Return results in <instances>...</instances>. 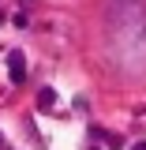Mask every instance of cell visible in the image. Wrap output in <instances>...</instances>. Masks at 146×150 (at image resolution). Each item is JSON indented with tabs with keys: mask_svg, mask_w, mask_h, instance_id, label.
<instances>
[{
	"mask_svg": "<svg viewBox=\"0 0 146 150\" xmlns=\"http://www.w3.org/2000/svg\"><path fill=\"white\" fill-rule=\"evenodd\" d=\"M53 105H56V90H49V86L37 90V109H41V112H53Z\"/></svg>",
	"mask_w": 146,
	"mask_h": 150,
	"instance_id": "3",
	"label": "cell"
},
{
	"mask_svg": "<svg viewBox=\"0 0 146 150\" xmlns=\"http://www.w3.org/2000/svg\"><path fill=\"white\" fill-rule=\"evenodd\" d=\"M90 135H94V139H101V143L112 146V150H124V146H128V139H124V135H112V131H101V128H90Z\"/></svg>",
	"mask_w": 146,
	"mask_h": 150,
	"instance_id": "2",
	"label": "cell"
},
{
	"mask_svg": "<svg viewBox=\"0 0 146 150\" xmlns=\"http://www.w3.org/2000/svg\"><path fill=\"white\" fill-rule=\"evenodd\" d=\"M8 79L11 83H26V60H23V53H8Z\"/></svg>",
	"mask_w": 146,
	"mask_h": 150,
	"instance_id": "1",
	"label": "cell"
},
{
	"mask_svg": "<svg viewBox=\"0 0 146 150\" xmlns=\"http://www.w3.org/2000/svg\"><path fill=\"white\" fill-rule=\"evenodd\" d=\"M131 150H146V143H135V146H131Z\"/></svg>",
	"mask_w": 146,
	"mask_h": 150,
	"instance_id": "4",
	"label": "cell"
},
{
	"mask_svg": "<svg viewBox=\"0 0 146 150\" xmlns=\"http://www.w3.org/2000/svg\"><path fill=\"white\" fill-rule=\"evenodd\" d=\"M0 23H4V15H0Z\"/></svg>",
	"mask_w": 146,
	"mask_h": 150,
	"instance_id": "5",
	"label": "cell"
}]
</instances>
